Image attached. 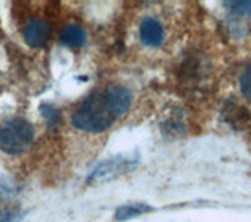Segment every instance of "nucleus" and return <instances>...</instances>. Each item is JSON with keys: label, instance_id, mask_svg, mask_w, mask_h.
Listing matches in <instances>:
<instances>
[{"label": "nucleus", "instance_id": "f257e3e1", "mask_svg": "<svg viewBox=\"0 0 251 222\" xmlns=\"http://www.w3.org/2000/svg\"><path fill=\"white\" fill-rule=\"evenodd\" d=\"M132 91L124 85H112L105 89L93 92L73 114L71 124L86 133H102L108 130L127 113L132 104Z\"/></svg>", "mask_w": 251, "mask_h": 222}, {"label": "nucleus", "instance_id": "f03ea898", "mask_svg": "<svg viewBox=\"0 0 251 222\" xmlns=\"http://www.w3.org/2000/svg\"><path fill=\"white\" fill-rule=\"evenodd\" d=\"M35 139V127L25 117H13L0 127V150L6 155H21Z\"/></svg>", "mask_w": 251, "mask_h": 222}, {"label": "nucleus", "instance_id": "7ed1b4c3", "mask_svg": "<svg viewBox=\"0 0 251 222\" xmlns=\"http://www.w3.org/2000/svg\"><path fill=\"white\" fill-rule=\"evenodd\" d=\"M138 166V158L137 156H126V155H118L112 156L108 160L100 161L96 168H94L86 181L91 183H100V181L113 180L124 174L132 172Z\"/></svg>", "mask_w": 251, "mask_h": 222}, {"label": "nucleus", "instance_id": "20e7f679", "mask_svg": "<svg viewBox=\"0 0 251 222\" xmlns=\"http://www.w3.org/2000/svg\"><path fill=\"white\" fill-rule=\"evenodd\" d=\"M24 41L33 49H43L50 38V25L43 19H31L22 30Z\"/></svg>", "mask_w": 251, "mask_h": 222}, {"label": "nucleus", "instance_id": "39448f33", "mask_svg": "<svg viewBox=\"0 0 251 222\" xmlns=\"http://www.w3.org/2000/svg\"><path fill=\"white\" fill-rule=\"evenodd\" d=\"M163 27L154 18H146L140 23V39L148 47H159L163 43Z\"/></svg>", "mask_w": 251, "mask_h": 222}, {"label": "nucleus", "instance_id": "423d86ee", "mask_svg": "<svg viewBox=\"0 0 251 222\" xmlns=\"http://www.w3.org/2000/svg\"><path fill=\"white\" fill-rule=\"evenodd\" d=\"M58 43L66 47H83L86 43V35L82 27L75 23H68L61 28L58 35Z\"/></svg>", "mask_w": 251, "mask_h": 222}, {"label": "nucleus", "instance_id": "0eeeda50", "mask_svg": "<svg viewBox=\"0 0 251 222\" xmlns=\"http://www.w3.org/2000/svg\"><path fill=\"white\" fill-rule=\"evenodd\" d=\"M149 211H152V207H151V205H148V203H141V202L126 203V205H121V207L116 208L113 218L118 222H124V221H129L132 218L145 215V213H149Z\"/></svg>", "mask_w": 251, "mask_h": 222}, {"label": "nucleus", "instance_id": "6e6552de", "mask_svg": "<svg viewBox=\"0 0 251 222\" xmlns=\"http://www.w3.org/2000/svg\"><path fill=\"white\" fill-rule=\"evenodd\" d=\"M39 113L46 119V124L49 129H53V127H57L60 124V119H61L60 111L55 107H52L50 104H43L39 107Z\"/></svg>", "mask_w": 251, "mask_h": 222}, {"label": "nucleus", "instance_id": "1a4fd4ad", "mask_svg": "<svg viewBox=\"0 0 251 222\" xmlns=\"http://www.w3.org/2000/svg\"><path fill=\"white\" fill-rule=\"evenodd\" d=\"M27 216V210L21 207H11L0 211V222H21Z\"/></svg>", "mask_w": 251, "mask_h": 222}, {"label": "nucleus", "instance_id": "9d476101", "mask_svg": "<svg viewBox=\"0 0 251 222\" xmlns=\"http://www.w3.org/2000/svg\"><path fill=\"white\" fill-rule=\"evenodd\" d=\"M239 85H240V91L245 96V99H248L251 102V65L245 67V70L242 72L240 78H239Z\"/></svg>", "mask_w": 251, "mask_h": 222}, {"label": "nucleus", "instance_id": "9b49d317", "mask_svg": "<svg viewBox=\"0 0 251 222\" xmlns=\"http://www.w3.org/2000/svg\"><path fill=\"white\" fill-rule=\"evenodd\" d=\"M225 6H227L235 14H243V16L251 14V2H226Z\"/></svg>", "mask_w": 251, "mask_h": 222}]
</instances>
